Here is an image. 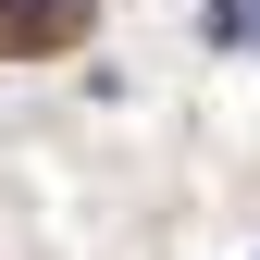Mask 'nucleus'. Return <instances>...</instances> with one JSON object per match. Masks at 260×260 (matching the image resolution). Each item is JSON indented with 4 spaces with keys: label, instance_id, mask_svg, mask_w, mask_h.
Masks as SVG:
<instances>
[{
    "label": "nucleus",
    "instance_id": "1",
    "mask_svg": "<svg viewBox=\"0 0 260 260\" xmlns=\"http://www.w3.org/2000/svg\"><path fill=\"white\" fill-rule=\"evenodd\" d=\"M87 25V0H0V38L13 50H50V38H75Z\"/></svg>",
    "mask_w": 260,
    "mask_h": 260
},
{
    "label": "nucleus",
    "instance_id": "2",
    "mask_svg": "<svg viewBox=\"0 0 260 260\" xmlns=\"http://www.w3.org/2000/svg\"><path fill=\"white\" fill-rule=\"evenodd\" d=\"M199 25H211V50H260V0H211Z\"/></svg>",
    "mask_w": 260,
    "mask_h": 260
}]
</instances>
